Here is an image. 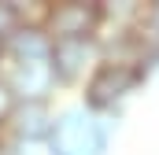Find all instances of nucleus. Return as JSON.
<instances>
[{"label":"nucleus","mask_w":159,"mask_h":155,"mask_svg":"<svg viewBox=\"0 0 159 155\" xmlns=\"http://www.w3.org/2000/svg\"><path fill=\"white\" fill-rule=\"evenodd\" d=\"M4 85L15 92V100L56 104V92H59L48 59H41V63H4Z\"/></svg>","instance_id":"nucleus-6"},{"label":"nucleus","mask_w":159,"mask_h":155,"mask_svg":"<svg viewBox=\"0 0 159 155\" xmlns=\"http://www.w3.org/2000/svg\"><path fill=\"white\" fill-rule=\"evenodd\" d=\"M133 37H137V41H159V0H156V4H144Z\"/></svg>","instance_id":"nucleus-9"},{"label":"nucleus","mask_w":159,"mask_h":155,"mask_svg":"<svg viewBox=\"0 0 159 155\" xmlns=\"http://www.w3.org/2000/svg\"><path fill=\"white\" fill-rule=\"evenodd\" d=\"M15 11H11V0H0V41H7L15 33Z\"/></svg>","instance_id":"nucleus-10"},{"label":"nucleus","mask_w":159,"mask_h":155,"mask_svg":"<svg viewBox=\"0 0 159 155\" xmlns=\"http://www.w3.org/2000/svg\"><path fill=\"white\" fill-rule=\"evenodd\" d=\"M15 104H19V100H15V92H11V89L4 85V78H0V129H4V122L11 118V111H15Z\"/></svg>","instance_id":"nucleus-11"},{"label":"nucleus","mask_w":159,"mask_h":155,"mask_svg":"<svg viewBox=\"0 0 159 155\" xmlns=\"http://www.w3.org/2000/svg\"><path fill=\"white\" fill-rule=\"evenodd\" d=\"M52 118H56V104H44V100H19L0 133H4L11 144H19L22 152H37V148H44V140H48Z\"/></svg>","instance_id":"nucleus-5"},{"label":"nucleus","mask_w":159,"mask_h":155,"mask_svg":"<svg viewBox=\"0 0 159 155\" xmlns=\"http://www.w3.org/2000/svg\"><path fill=\"white\" fill-rule=\"evenodd\" d=\"M104 26L100 0H48L44 33L48 41H85L96 37Z\"/></svg>","instance_id":"nucleus-3"},{"label":"nucleus","mask_w":159,"mask_h":155,"mask_svg":"<svg viewBox=\"0 0 159 155\" xmlns=\"http://www.w3.org/2000/svg\"><path fill=\"white\" fill-rule=\"evenodd\" d=\"M0 63H4V41H0Z\"/></svg>","instance_id":"nucleus-12"},{"label":"nucleus","mask_w":159,"mask_h":155,"mask_svg":"<svg viewBox=\"0 0 159 155\" xmlns=\"http://www.w3.org/2000/svg\"><path fill=\"white\" fill-rule=\"evenodd\" d=\"M100 63V48L96 37L85 41H52L48 48V67L59 89H81V81L89 78V70Z\"/></svg>","instance_id":"nucleus-4"},{"label":"nucleus","mask_w":159,"mask_h":155,"mask_svg":"<svg viewBox=\"0 0 159 155\" xmlns=\"http://www.w3.org/2000/svg\"><path fill=\"white\" fill-rule=\"evenodd\" d=\"M144 70L133 63V59H119V55H100V63L89 70V78L81 81V96L78 104L93 115H104L111 118L122 104L144 85Z\"/></svg>","instance_id":"nucleus-1"},{"label":"nucleus","mask_w":159,"mask_h":155,"mask_svg":"<svg viewBox=\"0 0 159 155\" xmlns=\"http://www.w3.org/2000/svg\"><path fill=\"white\" fill-rule=\"evenodd\" d=\"M11 11H15V26H22V30H44L48 0H11Z\"/></svg>","instance_id":"nucleus-8"},{"label":"nucleus","mask_w":159,"mask_h":155,"mask_svg":"<svg viewBox=\"0 0 159 155\" xmlns=\"http://www.w3.org/2000/svg\"><path fill=\"white\" fill-rule=\"evenodd\" d=\"M111 144V122L104 115L85 111L81 104H67L56 107L48 140L41 152L48 155H107Z\"/></svg>","instance_id":"nucleus-2"},{"label":"nucleus","mask_w":159,"mask_h":155,"mask_svg":"<svg viewBox=\"0 0 159 155\" xmlns=\"http://www.w3.org/2000/svg\"><path fill=\"white\" fill-rule=\"evenodd\" d=\"M48 48H52V41L44 30H22L19 26L4 41V63H41V59H48Z\"/></svg>","instance_id":"nucleus-7"}]
</instances>
